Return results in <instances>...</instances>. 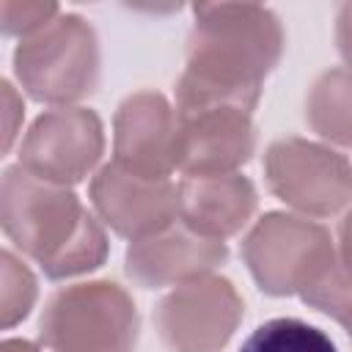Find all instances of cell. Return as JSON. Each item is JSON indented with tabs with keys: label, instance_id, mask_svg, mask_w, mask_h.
<instances>
[{
	"label": "cell",
	"instance_id": "obj_1",
	"mask_svg": "<svg viewBox=\"0 0 352 352\" xmlns=\"http://www.w3.org/2000/svg\"><path fill=\"white\" fill-rule=\"evenodd\" d=\"M286 47L283 25L267 6L198 3L176 80V113L201 107H239L253 113L264 77Z\"/></svg>",
	"mask_w": 352,
	"mask_h": 352
},
{
	"label": "cell",
	"instance_id": "obj_2",
	"mask_svg": "<svg viewBox=\"0 0 352 352\" xmlns=\"http://www.w3.org/2000/svg\"><path fill=\"white\" fill-rule=\"evenodd\" d=\"M0 226L8 242L33 258L50 280L94 272L107 258V234L77 192L8 165L0 182Z\"/></svg>",
	"mask_w": 352,
	"mask_h": 352
},
{
	"label": "cell",
	"instance_id": "obj_3",
	"mask_svg": "<svg viewBox=\"0 0 352 352\" xmlns=\"http://www.w3.org/2000/svg\"><path fill=\"white\" fill-rule=\"evenodd\" d=\"M102 52L94 25L72 11H60L41 30L19 38L14 74L19 88L52 107H72L99 85Z\"/></svg>",
	"mask_w": 352,
	"mask_h": 352
},
{
	"label": "cell",
	"instance_id": "obj_4",
	"mask_svg": "<svg viewBox=\"0 0 352 352\" xmlns=\"http://www.w3.org/2000/svg\"><path fill=\"white\" fill-rule=\"evenodd\" d=\"M140 316L116 280H82L58 289L38 319L47 352H135Z\"/></svg>",
	"mask_w": 352,
	"mask_h": 352
},
{
	"label": "cell",
	"instance_id": "obj_5",
	"mask_svg": "<svg viewBox=\"0 0 352 352\" xmlns=\"http://www.w3.org/2000/svg\"><path fill=\"white\" fill-rule=\"evenodd\" d=\"M239 250L256 286L270 297H300L338 258L330 231L294 212L258 217Z\"/></svg>",
	"mask_w": 352,
	"mask_h": 352
},
{
	"label": "cell",
	"instance_id": "obj_6",
	"mask_svg": "<svg viewBox=\"0 0 352 352\" xmlns=\"http://www.w3.org/2000/svg\"><path fill=\"white\" fill-rule=\"evenodd\" d=\"M267 190L294 214L322 220L352 206V162L305 138H278L264 151Z\"/></svg>",
	"mask_w": 352,
	"mask_h": 352
},
{
	"label": "cell",
	"instance_id": "obj_7",
	"mask_svg": "<svg viewBox=\"0 0 352 352\" xmlns=\"http://www.w3.org/2000/svg\"><path fill=\"white\" fill-rule=\"evenodd\" d=\"M245 316L236 286L220 275L173 286L154 308V327L168 352H223Z\"/></svg>",
	"mask_w": 352,
	"mask_h": 352
},
{
	"label": "cell",
	"instance_id": "obj_8",
	"mask_svg": "<svg viewBox=\"0 0 352 352\" xmlns=\"http://www.w3.org/2000/svg\"><path fill=\"white\" fill-rule=\"evenodd\" d=\"M104 154V126L91 107L44 110L19 143V162L28 173L72 187L94 173Z\"/></svg>",
	"mask_w": 352,
	"mask_h": 352
},
{
	"label": "cell",
	"instance_id": "obj_9",
	"mask_svg": "<svg viewBox=\"0 0 352 352\" xmlns=\"http://www.w3.org/2000/svg\"><path fill=\"white\" fill-rule=\"evenodd\" d=\"M96 217L118 236L138 242L165 231L179 220V184L170 179H143L116 162L102 165L88 184Z\"/></svg>",
	"mask_w": 352,
	"mask_h": 352
},
{
	"label": "cell",
	"instance_id": "obj_10",
	"mask_svg": "<svg viewBox=\"0 0 352 352\" xmlns=\"http://www.w3.org/2000/svg\"><path fill=\"white\" fill-rule=\"evenodd\" d=\"M176 170L182 176L239 173L256 154L253 113L239 107H201L176 113Z\"/></svg>",
	"mask_w": 352,
	"mask_h": 352
},
{
	"label": "cell",
	"instance_id": "obj_11",
	"mask_svg": "<svg viewBox=\"0 0 352 352\" xmlns=\"http://www.w3.org/2000/svg\"><path fill=\"white\" fill-rule=\"evenodd\" d=\"M176 132V107L157 91H135L113 116V162L143 179H170Z\"/></svg>",
	"mask_w": 352,
	"mask_h": 352
},
{
	"label": "cell",
	"instance_id": "obj_12",
	"mask_svg": "<svg viewBox=\"0 0 352 352\" xmlns=\"http://www.w3.org/2000/svg\"><path fill=\"white\" fill-rule=\"evenodd\" d=\"M226 261L228 245L223 239L201 236L182 220H176L160 234L129 242L124 270L129 280L143 289H165L214 275V270Z\"/></svg>",
	"mask_w": 352,
	"mask_h": 352
},
{
	"label": "cell",
	"instance_id": "obj_13",
	"mask_svg": "<svg viewBox=\"0 0 352 352\" xmlns=\"http://www.w3.org/2000/svg\"><path fill=\"white\" fill-rule=\"evenodd\" d=\"M258 195L248 176H182L179 220L201 236L228 239L239 234L256 214Z\"/></svg>",
	"mask_w": 352,
	"mask_h": 352
},
{
	"label": "cell",
	"instance_id": "obj_14",
	"mask_svg": "<svg viewBox=\"0 0 352 352\" xmlns=\"http://www.w3.org/2000/svg\"><path fill=\"white\" fill-rule=\"evenodd\" d=\"M305 121L324 143L352 146V72L346 66L327 69L311 82Z\"/></svg>",
	"mask_w": 352,
	"mask_h": 352
},
{
	"label": "cell",
	"instance_id": "obj_15",
	"mask_svg": "<svg viewBox=\"0 0 352 352\" xmlns=\"http://www.w3.org/2000/svg\"><path fill=\"white\" fill-rule=\"evenodd\" d=\"M239 352H338L333 338L294 316H278L258 324L239 346Z\"/></svg>",
	"mask_w": 352,
	"mask_h": 352
},
{
	"label": "cell",
	"instance_id": "obj_16",
	"mask_svg": "<svg viewBox=\"0 0 352 352\" xmlns=\"http://www.w3.org/2000/svg\"><path fill=\"white\" fill-rule=\"evenodd\" d=\"M38 297V280L33 270L14 253L3 250L0 253V324L3 330L16 327L28 314L33 311Z\"/></svg>",
	"mask_w": 352,
	"mask_h": 352
},
{
	"label": "cell",
	"instance_id": "obj_17",
	"mask_svg": "<svg viewBox=\"0 0 352 352\" xmlns=\"http://www.w3.org/2000/svg\"><path fill=\"white\" fill-rule=\"evenodd\" d=\"M300 300L352 333V275L341 267L338 258L300 294Z\"/></svg>",
	"mask_w": 352,
	"mask_h": 352
},
{
	"label": "cell",
	"instance_id": "obj_18",
	"mask_svg": "<svg viewBox=\"0 0 352 352\" xmlns=\"http://www.w3.org/2000/svg\"><path fill=\"white\" fill-rule=\"evenodd\" d=\"M60 8L55 3L41 0H0V30L3 36H30L50 25Z\"/></svg>",
	"mask_w": 352,
	"mask_h": 352
},
{
	"label": "cell",
	"instance_id": "obj_19",
	"mask_svg": "<svg viewBox=\"0 0 352 352\" xmlns=\"http://www.w3.org/2000/svg\"><path fill=\"white\" fill-rule=\"evenodd\" d=\"M22 96L14 91V85L8 80H3V116H6V138H3V151H11L16 132H19V121H22Z\"/></svg>",
	"mask_w": 352,
	"mask_h": 352
},
{
	"label": "cell",
	"instance_id": "obj_20",
	"mask_svg": "<svg viewBox=\"0 0 352 352\" xmlns=\"http://www.w3.org/2000/svg\"><path fill=\"white\" fill-rule=\"evenodd\" d=\"M336 47L341 60L352 72V3H344L336 11Z\"/></svg>",
	"mask_w": 352,
	"mask_h": 352
},
{
	"label": "cell",
	"instance_id": "obj_21",
	"mask_svg": "<svg viewBox=\"0 0 352 352\" xmlns=\"http://www.w3.org/2000/svg\"><path fill=\"white\" fill-rule=\"evenodd\" d=\"M336 253L341 267L352 275V206L341 214L338 220V231H336Z\"/></svg>",
	"mask_w": 352,
	"mask_h": 352
},
{
	"label": "cell",
	"instance_id": "obj_22",
	"mask_svg": "<svg viewBox=\"0 0 352 352\" xmlns=\"http://www.w3.org/2000/svg\"><path fill=\"white\" fill-rule=\"evenodd\" d=\"M0 352H44V349L30 344V341H25V338H6Z\"/></svg>",
	"mask_w": 352,
	"mask_h": 352
},
{
	"label": "cell",
	"instance_id": "obj_23",
	"mask_svg": "<svg viewBox=\"0 0 352 352\" xmlns=\"http://www.w3.org/2000/svg\"><path fill=\"white\" fill-rule=\"evenodd\" d=\"M349 338H352V333H349Z\"/></svg>",
	"mask_w": 352,
	"mask_h": 352
}]
</instances>
